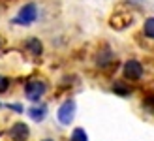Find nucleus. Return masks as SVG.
<instances>
[{"mask_svg": "<svg viewBox=\"0 0 154 141\" xmlns=\"http://www.w3.org/2000/svg\"><path fill=\"white\" fill-rule=\"evenodd\" d=\"M38 17V10L34 4H25L19 10L17 17L13 19V23H17V25H30V23H34Z\"/></svg>", "mask_w": 154, "mask_h": 141, "instance_id": "1", "label": "nucleus"}, {"mask_svg": "<svg viewBox=\"0 0 154 141\" xmlns=\"http://www.w3.org/2000/svg\"><path fill=\"white\" fill-rule=\"evenodd\" d=\"M26 47H28V49L32 51L34 55H40V53H42V43L38 42V40H28V42H26Z\"/></svg>", "mask_w": 154, "mask_h": 141, "instance_id": "9", "label": "nucleus"}, {"mask_svg": "<svg viewBox=\"0 0 154 141\" xmlns=\"http://www.w3.org/2000/svg\"><path fill=\"white\" fill-rule=\"evenodd\" d=\"M10 137L13 141H26L28 137V126L25 122H15L10 128Z\"/></svg>", "mask_w": 154, "mask_h": 141, "instance_id": "5", "label": "nucleus"}, {"mask_svg": "<svg viewBox=\"0 0 154 141\" xmlns=\"http://www.w3.org/2000/svg\"><path fill=\"white\" fill-rule=\"evenodd\" d=\"M8 87H10V81H8V77L0 75V94L6 92V90H8Z\"/></svg>", "mask_w": 154, "mask_h": 141, "instance_id": "11", "label": "nucleus"}, {"mask_svg": "<svg viewBox=\"0 0 154 141\" xmlns=\"http://www.w3.org/2000/svg\"><path fill=\"white\" fill-rule=\"evenodd\" d=\"M72 141H88L87 132H85L83 128H75V130L72 132Z\"/></svg>", "mask_w": 154, "mask_h": 141, "instance_id": "7", "label": "nucleus"}, {"mask_svg": "<svg viewBox=\"0 0 154 141\" xmlns=\"http://www.w3.org/2000/svg\"><path fill=\"white\" fill-rule=\"evenodd\" d=\"M124 75L128 77L130 81L141 79V75H143V66H141V62H137V60H128L126 64H124Z\"/></svg>", "mask_w": 154, "mask_h": 141, "instance_id": "4", "label": "nucleus"}, {"mask_svg": "<svg viewBox=\"0 0 154 141\" xmlns=\"http://www.w3.org/2000/svg\"><path fill=\"white\" fill-rule=\"evenodd\" d=\"M113 90L115 92H119V94H122V96H124V94H128L130 90L124 87V85H122V83H115V87H113Z\"/></svg>", "mask_w": 154, "mask_h": 141, "instance_id": "10", "label": "nucleus"}, {"mask_svg": "<svg viewBox=\"0 0 154 141\" xmlns=\"http://www.w3.org/2000/svg\"><path fill=\"white\" fill-rule=\"evenodd\" d=\"M45 90H47L45 83H43V81H38V79L28 81L26 87H25V94H26V98H28L30 102H38V100H40L43 94H45Z\"/></svg>", "mask_w": 154, "mask_h": 141, "instance_id": "2", "label": "nucleus"}, {"mask_svg": "<svg viewBox=\"0 0 154 141\" xmlns=\"http://www.w3.org/2000/svg\"><path fill=\"white\" fill-rule=\"evenodd\" d=\"M45 115H47V107L45 105H36V107H30L28 109V117L36 122H40L45 119Z\"/></svg>", "mask_w": 154, "mask_h": 141, "instance_id": "6", "label": "nucleus"}, {"mask_svg": "<svg viewBox=\"0 0 154 141\" xmlns=\"http://www.w3.org/2000/svg\"><path fill=\"white\" fill-rule=\"evenodd\" d=\"M43 141H53V139H43Z\"/></svg>", "mask_w": 154, "mask_h": 141, "instance_id": "13", "label": "nucleus"}, {"mask_svg": "<svg viewBox=\"0 0 154 141\" xmlns=\"http://www.w3.org/2000/svg\"><path fill=\"white\" fill-rule=\"evenodd\" d=\"M8 107H11V109H15V111H19V113L23 111V107H21V105H17V104H13V105H8Z\"/></svg>", "mask_w": 154, "mask_h": 141, "instance_id": "12", "label": "nucleus"}, {"mask_svg": "<svg viewBox=\"0 0 154 141\" xmlns=\"http://www.w3.org/2000/svg\"><path fill=\"white\" fill-rule=\"evenodd\" d=\"M143 32H145V36H149V38H154V17H150V19H147V21H145Z\"/></svg>", "mask_w": 154, "mask_h": 141, "instance_id": "8", "label": "nucleus"}, {"mask_svg": "<svg viewBox=\"0 0 154 141\" xmlns=\"http://www.w3.org/2000/svg\"><path fill=\"white\" fill-rule=\"evenodd\" d=\"M58 121L62 122V124H70L73 121V117H75V102L73 100H66L62 105L58 107Z\"/></svg>", "mask_w": 154, "mask_h": 141, "instance_id": "3", "label": "nucleus"}]
</instances>
